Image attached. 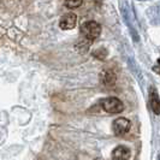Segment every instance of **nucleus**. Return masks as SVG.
Masks as SVG:
<instances>
[{
	"label": "nucleus",
	"instance_id": "nucleus-9",
	"mask_svg": "<svg viewBox=\"0 0 160 160\" xmlns=\"http://www.w3.org/2000/svg\"><path fill=\"white\" fill-rule=\"evenodd\" d=\"M93 56L95 57V58H98V59H100V60H104V59H106V57H107V49L102 47L98 48L96 51L93 52Z\"/></svg>",
	"mask_w": 160,
	"mask_h": 160
},
{
	"label": "nucleus",
	"instance_id": "nucleus-3",
	"mask_svg": "<svg viewBox=\"0 0 160 160\" xmlns=\"http://www.w3.org/2000/svg\"><path fill=\"white\" fill-rule=\"evenodd\" d=\"M131 128V123L130 120L122 117V118H117L113 122V132L117 136H124L127 132Z\"/></svg>",
	"mask_w": 160,
	"mask_h": 160
},
{
	"label": "nucleus",
	"instance_id": "nucleus-12",
	"mask_svg": "<svg viewBox=\"0 0 160 160\" xmlns=\"http://www.w3.org/2000/svg\"><path fill=\"white\" fill-rule=\"evenodd\" d=\"M158 63H159V64H160V59H159V60H158Z\"/></svg>",
	"mask_w": 160,
	"mask_h": 160
},
{
	"label": "nucleus",
	"instance_id": "nucleus-10",
	"mask_svg": "<svg viewBox=\"0 0 160 160\" xmlns=\"http://www.w3.org/2000/svg\"><path fill=\"white\" fill-rule=\"evenodd\" d=\"M83 0H65V5L69 8H76L82 5Z\"/></svg>",
	"mask_w": 160,
	"mask_h": 160
},
{
	"label": "nucleus",
	"instance_id": "nucleus-2",
	"mask_svg": "<svg viewBox=\"0 0 160 160\" xmlns=\"http://www.w3.org/2000/svg\"><path fill=\"white\" fill-rule=\"evenodd\" d=\"M101 107L108 113H120L124 110V105L118 98H105L101 100Z\"/></svg>",
	"mask_w": 160,
	"mask_h": 160
},
{
	"label": "nucleus",
	"instance_id": "nucleus-1",
	"mask_svg": "<svg viewBox=\"0 0 160 160\" xmlns=\"http://www.w3.org/2000/svg\"><path fill=\"white\" fill-rule=\"evenodd\" d=\"M80 32L81 36H83V38H86L90 41H94L100 36L101 27L95 21H87V22L81 24Z\"/></svg>",
	"mask_w": 160,
	"mask_h": 160
},
{
	"label": "nucleus",
	"instance_id": "nucleus-11",
	"mask_svg": "<svg viewBox=\"0 0 160 160\" xmlns=\"http://www.w3.org/2000/svg\"><path fill=\"white\" fill-rule=\"evenodd\" d=\"M95 160H105V159H101V158H99V159H95Z\"/></svg>",
	"mask_w": 160,
	"mask_h": 160
},
{
	"label": "nucleus",
	"instance_id": "nucleus-13",
	"mask_svg": "<svg viewBox=\"0 0 160 160\" xmlns=\"http://www.w3.org/2000/svg\"><path fill=\"white\" fill-rule=\"evenodd\" d=\"M159 160H160V154H159Z\"/></svg>",
	"mask_w": 160,
	"mask_h": 160
},
{
	"label": "nucleus",
	"instance_id": "nucleus-8",
	"mask_svg": "<svg viewBox=\"0 0 160 160\" xmlns=\"http://www.w3.org/2000/svg\"><path fill=\"white\" fill-rule=\"evenodd\" d=\"M92 43H93V41L88 40V39H86V38H83V36H80V39L77 40L76 45H75V48H76V51H77L78 53L84 54V53L88 52V49Z\"/></svg>",
	"mask_w": 160,
	"mask_h": 160
},
{
	"label": "nucleus",
	"instance_id": "nucleus-4",
	"mask_svg": "<svg viewBox=\"0 0 160 160\" xmlns=\"http://www.w3.org/2000/svg\"><path fill=\"white\" fill-rule=\"evenodd\" d=\"M76 23H77V16L73 12H69V13H65L64 16H62L59 21V27L63 30H70L75 28Z\"/></svg>",
	"mask_w": 160,
	"mask_h": 160
},
{
	"label": "nucleus",
	"instance_id": "nucleus-5",
	"mask_svg": "<svg viewBox=\"0 0 160 160\" xmlns=\"http://www.w3.org/2000/svg\"><path fill=\"white\" fill-rule=\"evenodd\" d=\"M131 155V151L127 146H118L113 149L112 160H129Z\"/></svg>",
	"mask_w": 160,
	"mask_h": 160
},
{
	"label": "nucleus",
	"instance_id": "nucleus-6",
	"mask_svg": "<svg viewBox=\"0 0 160 160\" xmlns=\"http://www.w3.org/2000/svg\"><path fill=\"white\" fill-rule=\"evenodd\" d=\"M149 100H151V107L155 114H160V98L155 88H152L149 92Z\"/></svg>",
	"mask_w": 160,
	"mask_h": 160
},
{
	"label": "nucleus",
	"instance_id": "nucleus-7",
	"mask_svg": "<svg viewBox=\"0 0 160 160\" xmlns=\"http://www.w3.org/2000/svg\"><path fill=\"white\" fill-rule=\"evenodd\" d=\"M116 73L112 70H105L101 72V82L104 83L106 87H112L116 83Z\"/></svg>",
	"mask_w": 160,
	"mask_h": 160
}]
</instances>
